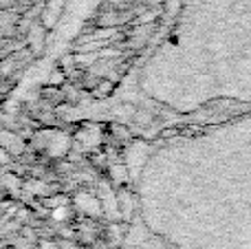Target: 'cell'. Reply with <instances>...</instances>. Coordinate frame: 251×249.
Returning a JSON list of instances; mask_svg holds the SVG:
<instances>
[{"label": "cell", "instance_id": "1", "mask_svg": "<svg viewBox=\"0 0 251 249\" xmlns=\"http://www.w3.org/2000/svg\"><path fill=\"white\" fill-rule=\"evenodd\" d=\"M150 197L168 249H251V110L205 122L174 144Z\"/></svg>", "mask_w": 251, "mask_h": 249}, {"label": "cell", "instance_id": "2", "mask_svg": "<svg viewBox=\"0 0 251 249\" xmlns=\"http://www.w3.org/2000/svg\"><path fill=\"white\" fill-rule=\"evenodd\" d=\"M159 75L165 104L201 124L251 110V0H183Z\"/></svg>", "mask_w": 251, "mask_h": 249}]
</instances>
